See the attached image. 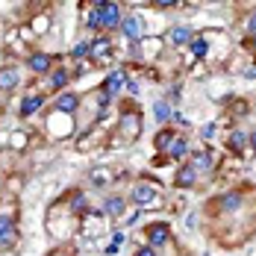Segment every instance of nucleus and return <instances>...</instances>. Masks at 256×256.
I'll return each mask as SVG.
<instances>
[{"instance_id": "obj_1", "label": "nucleus", "mask_w": 256, "mask_h": 256, "mask_svg": "<svg viewBox=\"0 0 256 256\" xmlns=\"http://www.w3.org/2000/svg\"><path fill=\"white\" fill-rule=\"evenodd\" d=\"M92 12H94V15L100 18V26H106V30H121V21H124V15H121L118 3H109V0H98Z\"/></svg>"}, {"instance_id": "obj_2", "label": "nucleus", "mask_w": 256, "mask_h": 256, "mask_svg": "<svg viewBox=\"0 0 256 256\" xmlns=\"http://www.w3.org/2000/svg\"><path fill=\"white\" fill-rule=\"evenodd\" d=\"M168 238H171V230H168V224H150L148 227V244L150 248H162V244H168Z\"/></svg>"}, {"instance_id": "obj_3", "label": "nucleus", "mask_w": 256, "mask_h": 256, "mask_svg": "<svg viewBox=\"0 0 256 256\" xmlns=\"http://www.w3.org/2000/svg\"><path fill=\"white\" fill-rule=\"evenodd\" d=\"M50 65H53V59L48 56V53H32V56L26 59V68H32L36 74H48V71H53Z\"/></svg>"}, {"instance_id": "obj_4", "label": "nucleus", "mask_w": 256, "mask_h": 256, "mask_svg": "<svg viewBox=\"0 0 256 256\" xmlns=\"http://www.w3.org/2000/svg\"><path fill=\"white\" fill-rule=\"evenodd\" d=\"M80 106V98L74 94V92H62L59 98H56V109L59 112H65V115H74Z\"/></svg>"}, {"instance_id": "obj_5", "label": "nucleus", "mask_w": 256, "mask_h": 256, "mask_svg": "<svg viewBox=\"0 0 256 256\" xmlns=\"http://www.w3.org/2000/svg\"><path fill=\"white\" fill-rule=\"evenodd\" d=\"M18 238V230H15V224H12V218H0V248H9L12 242Z\"/></svg>"}, {"instance_id": "obj_6", "label": "nucleus", "mask_w": 256, "mask_h": 256, "mask_svg": "<svg viewBox=\"0 0 256 256\" xmlns=\"http://www.w3.org/2000/svg\"><path fill=\"white\" fill-rule=\"evenodd\" d=\"M124 82H127V77H124V71H112V74L106 77V82H103V94H106V98H112V94H118Z\"/></svg>"}, {"instance_id": "obj_7", "label": "nucleus", "mask_w": 256, "mask_h": 256, "mask_svg": "<svg viewBox=\"0 0 256 256\" xmlns=\"http://www.w3.org/2000/svg\"><path fill=\"white\" fill-rule=\"evenodd\" d=\"M121 32L124 36H130V38H138V36H144V24H142V18H124L121 21Z\"/></svg>"}, {"instance_id": "obj_8", "label": "nucleus", "mask_w": 256, "mask_h": 256, "mask_svg": "<svg viewBox=\"0 0 256 256\" xmlns=\"http://www.w3.org/2000/svg\"><path fill=\"white\" fill-rule=\"evenodd\" d=\"M136 204H150L156 198V192H154V186H148V182H138V186H132V194H130Z\"/></svg>"}, {"instance_id": "obj_9", "label": "nucleus", "mask_w": 256, "mask_h": 256, "mask_svg": "<svg viewBox=\"0 0 256 256\" xmlns=\"http://www.w3.org/2000/svg\"><path fill=\"white\" fill-rule=\"evenodd\" d=\"M194 180H198V171H194V165L188 162V165H182V168L177 171V180H174V182H177L180 188H188Z\"/></svg>"}, {"instance_id": "obj_10", "label": "nucleus", "mask_w": 256, "mask_h": 256, "mask_svg": "<svg viewBox=\"0 0 256 256\" xmlns=\"http://www.w3.org/2000/svg\"><path fill=\"white\" fill-rule=\"evenodd\" d=\"M18 86V71L15 68H0V92H12Z\"/></svg>"}, {"instance_id": "obj_11", "label": "nucleus", "mask_w": 256, "mask_h": 256, "mask_svg": "<svg viewBox=\"0 0 256 256\" xmlns=\"http://www.w3.org/2000/svg\"><path fill=\"white\" fill-rule=\"evenodd\" d=\"M42 106H44V98H42V94L24 98V100H21V115H36V112H38Z\"/></svg>"}, {"instance_id": "obj_12", "label": "nucleus", "mask_w": 256, "mask_h": 256, "mask_svg": "<svg viewBox=\"0 0 256 256\" xmlns=\"http://www.w3.org/2000/svg\"><path fill=\"white\" fill-rule=\"evenodd\" d=\"M192 38H194L192 26H174V30H171V42H174V44H192Z\"/></svg>"}, {"instance_id": "obj_13", "label": "nucleus", "mask_w": 256, "mask_h": 256, "mask_svg": "<svg viewBox=\"0 0 256 256\" xmlns=\"http://www.w3.org/2000/svg\"><path fill=\"white\" fill-rule=\"evenodd\" d=\"M186 154H188V138L177 136V138H174V144L168 148V156H174V159H182Z\"/></svg>"}, {"instance_id": "obj_14", "label": "nucleus", "mask_w": 256, "mask_h": 256, "mask_svg": "<svg viewBox=\"0 0 256 256\" xmlns=\"http://www.w3.org/2000/svg\"><path fill=\"white\" fill-rule=\"evenodd\" d=\"M171 115H174V109H171L165 100H156V103H154V118L159 121V124H165Z\"/></svg>"}, {"instance_id": "obj_15", "label": "nucleus", "mask_w": 256, "mask_h": 256, "mask_svg": "<svg viewBox=\"0 0 256 256\" xmlns=\"http://www.w3.org/2000/svg\"><path fill=\"white\" fill-rule=\"evenodd\" d=\"M174 138H177V132H174V130H162V132H159V136H156V148H159V150H165V154H168V148H171V144H174Z\"/></svg>"}, {"instance_id": "obj_16", "label": "nucleus", "mask_w": 256, "mask_h": 256, "mask_svg": "<svg viewBox=\"0 0 256 256\" xmlns=\"http://www.w3.org/2000/svg\"><path fill=\"white\" fill-rule=\"evenodd\" d=\"M88 53L94 56V59H100L109 53V38H94V42H88Z\"/></svg>"}, {"instance_id": "obj_17", "label": "nucleus", "mask_w": 256, "mask_h": 256, "mask_svg": "<svg viewBox=\"0 0 256 256\" xmlns=\"http://www.w3.org/2000/svg\"><path fill=\"white\" fill-rule=\"evenodd\" d=\"M238 206H242V194H236V192H230V194L221 198V209H224V212H236Z\"/></svg>"}, {"instance_id": "obj_18", "label": "nucleus", "mask_w": 256, "mask_h": 256, "mask_svg": "<svg viewBox=\"0 0 256 256\" xmlns=\"http://www.w3.org/2000/svg\"><path fill=\"white\" fill-rule=\"evenodd\" d=\"M124 198H109V200H106V204H103V212H106V215H121V212H124Z\"/></svg>"}, {"instance_id": "obj_19", "label": "nucleus", "mask_w": 256, "mask_h": 256, "mask_svg": "<svg viewBox=\"0 0 256 256\" xmlns=\"http://www.w3.org/2000/svg\"><path fill=\"white\" fill-rule=\"evenodd\" d=\"M65 82H68V71H65V68H56L50 74V88L59 92V88H65Z\"/></svg>"}, {"instance_id": "obj_20", "label": "nucleus", "mask_w": 256, "mask_h": 256, "mask_svg": "<svg viewBox=\"0 0 256 256\" xmlns=\"http://www.w3.org/2000/svg\"><path fill=\"white\" fill-rule=\"evenodd\" d=\"M192 165H194V171H209V168H212V154H206V150L204 154H198Z\"/></svg>"}, {"instance_id": "obj_21", "label": "nucleus", "mask_w": 256, "mask_h": 256, "mask_svg": "<svg viewBox=\"0 0 256 256\" xmlns=\"http://www.w3.org/2000/svg\"><path fill=\"white\" fill-rule=\"evenodd\" d=\"M244 144H248V136H244L242 130L230 132V148H232V150H244Z\"/></svg>"}, {"instance_id": "obj_22", "label": "nucleus", "mask_w": 256, "mask_h": 256, "mask_svg": "<svg viewBox=\"0 0 256 256\" xmlns=\"http://www.w3.org/2000/svg\"><path fill=\"white\" fill-rule=\"evenodd\" d=\"M206 50H209V42H206V38H192V53H194L198 59H204Z\"/></svg>"}, {"instance_id": "obj_23", "label": "nucleus", "mask_w": 256, "mask_h": 256, "mask_svg": "<svg viewBox=\"0 0 256 256\" xmlns=\"http://www.w3.org/2000/svg\"><path fill=\"white\" fill-rule=\"evenodd\" d=\"M74 59H82V56H88V42H80L77 48H74V53H71Z\"/></svg>"}, {"instance_id": "obj_24", "label": "nucleus", "mask_w": 256, "mask_h": 256, "mask_svg": "<svg viewBox=\"0 0 256 256\" xmlns=\"http://www.w3.org/2000/svg\"><path fill=\"white\" fill-rule=\"evenodd\" d=\"M86 24H88V30H100V18H98V15H94V12H92V15H88V21H86Z\"/></svg>"}, {"instance_id": "obj_25", "label": "nucleus", "mask_w": 256, "mask_h": 256, "mask_svg": "<svg viewBox=\"0 0 256 256\" xmlns=\"http://www.w3.org/2000/svg\"><path fill=\"white\" fill-rule=\"evenodd\" d=\"M136 256H156V250L150 248V244H144V248H138V250H136Z\"/></svg>"}, {"instance_id": "obj_26", "label": "nucleus", "mask_w": 256, "mask_h": 256, "mask_svg": "<svg viewBox=\"0 0 256 256\" xmlns=\"http://www.w3.org/2000/svg\"><path fill=\"white\" fill-rule=\"evenodd\" d=\"M244 26H248V32H250V36H256V12L248 18V24H244Z\"/></svg>"}, {"instance_id": "obj_27", "label": "nucleus", "mask_w": 256, "mask_h": 256, "mask_svg": "<svg viewBox=\"0 0 256 256\" xmlns=\"http://www.w3.org/2000/svg\"><path fill=\"white\" fill-rule=\"evenodd\" d=\"M171 118H174V121H177V124H182V127H186V124H188V118H186V115H182V112H174V115H171Z\"/></svg>"}, {"instance_id": "obj_28", "label": "nucleus", "mask_w": 256, "mask_h": 256, "mask_svg": "<svg viewBox=\"0 0 256 256\" xmlns=\"http://www.w3.org/2000/svg\"><path fill=\"white\" fill-rule=\"evenodd\" d=\"M80 206H86V198L82 194H74V209H80Z\"/></svg>"}, {"instance_id": "obj_29", "label": "nucleus", "mask_w": 256, "mask_h": 256, "mask_svg": "<svg viewBox=\"0 0 256 256\" xmlns=\"http://www.w3.org/2000/svg\"><path fill=\"white\" fill-rule=\"evenodd\" d=\"M248 138H250V144H254V148H256V130H254V132H250V136H248Z\"/></svg>"}, {"instance_id": "obj_30", "label": "nucleus", "mask_w": 256, "mask_h": 256, "mask_svg": "<svg viewBox=\"0 0 256 256\" xmlns=\"http://www.w3.org/2000/svg\"><path fill=\"white\" fill-rule=\"evenodd\" d=\"M250 48H254V50H256V36H254V42H250Z\"/></svg>"}]
</instances>
